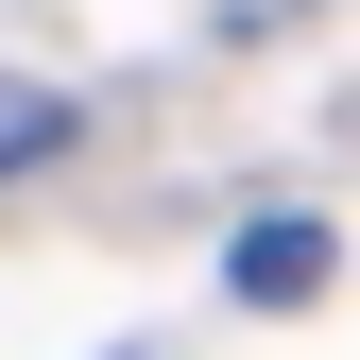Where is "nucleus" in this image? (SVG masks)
<instances>
[{
  "instance_id": "1",
  "label": "nucleus",
  "mask_w": 360,
  "mask_h": 360,
  "mask_svg": "<svg viewBox=\"0 0 360 360\" xmlns=\"http://www.w3.org/2000/svg\"><path fill=\"white\" fill-rule=\"evenodd\" d=\"M309 275H326V240H309V223H257V240H240V292H309Z\"/></svg>"
},
{
  "instance_id": "2",
  "label": "nucleus",
  "mask_w": 360,
  "mask_h": 360,
  "mask_svg": "<svg viewBox=\"0 0 360 360\" xmlns=\"http://www.w3.org/2000/svg\"><path fill=\"white\" fill-rule=\"evenodd\" d=\"M69 138V103H52V86H0V172H18V155H52Z\"/></svg>"
}]
</instances>
